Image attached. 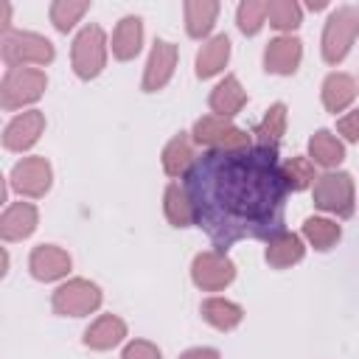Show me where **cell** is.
Returning a JSON list of instances; mask_svg holds the SVG:
<instances>
[{"instance_id":"cell-1","label":"cell","mask_w":359,"mask_h":359,"mask_svg":"<svg viewBox=\"0 0 359 359\" xmlns=\"http://www.w3.org/2000/svg\"><path fill=\"white\" fill-rule=\"evenodd\" d=\"M196 210V224L216 250L241 238H272L283 227L289 188L280 174L278 149L202 151L182 180Z\"/></svg>"},{"instance_id":"cell-2","label":"cell","mask_w":359,"mask_h":359,"mask_svg":"<svg viewBox=\"0 0 359 359\" xmlns=\"http://www.w3.org/2000/svg\"><path fill=\"white\" fill-rule=\"evenodd\" d=\"M191 137L205 151H247L252 149V135L233 123V118L219 115H202L194 121Z\"/></svg>"},{"instance_id":"cell-3","label":"cell","mask_w":359,"mask_h":359,"mask_svg":"<svg viewBox=\"0 0 359 359\" xmlns=\"http://www.w3.org/2000/svg\"><path fill=\"white\" fill-rule=\"evenodd\" d=\"M356 36H359V8L337 6L328 14L323 25V36H320V50H323L325 65H339L351 53Z\"/></svg>"},{"instance_id":"cell-4","label":"cell","mask_w":359,"mask_h":359,"mask_svg":"<svg viewBox=\"0 0 359 359\" xmlns=\"http://www.w3.org/2000/svg\"><path fill=\"white\" fill-rule=\"evenodd\" d=\"M107 53H109V39L104 34L101 25L95 22H87L73 45H70V65H73V73L81 79V81H93L104 73L107 67Z\"/></svg>"},{"instance_id":"cell-5","label":"cell","mask_w":359,"mask_h":359,"mask_svg":"<svg viewBox=\"0 0 359 359\" xmlns=\"http://www.w3.org/2000/svg\"><path fill=\"white\" fill-rule=\"evenodd\" d=\"M314 208L323 213H331L337 219H348L356 210V185L348 171H325L311 185Z\"/></svg>"},{"instance_id":"cell-6","label":"cell","mask_w":359,"mask_h":359,"mask_svg":"<svg viewBox=\"0 0 359 359\" xmlns=\"http://www.w3.org/2000/svg\"><path fill=\"white\" fill-rule=\"evenodd\" d=\"M0 56L6 67H45L53 62L56 48L48 36L34 31H8L0 39Z\"/></svg>"},{"instance_id":"cell-7","label":"cell","mask_w":359,"mask_h":359,"mask_svg":"<svg viewBox=\"0 0 359 359\" xmlns=\"http://www.w3.org/2000/svg\"><path fill=\"white\" fill-rule=\"evenodd\" d=\"M48 76L39 67H6L0 81V107L6 112H17L28 104H36L45 95Z\"/></svg>"},{"instance_id":"cell-8","label":"cell","mask_w":359,"mask_h":359,"mask_svg":"<svg viewBox=\"0 0 359 359\" xmlns=\"http://www.w3.org/2000/svg\"><path fill=\"white\" fill-rule=\"evenodd\" d=\"M101 303H104L101 286L87 278H70V280L59 283L50 294V309L59 317H87V314L98 311Z\"/></svg>"},{"instance_id":"cell-9","label":"cell","mask_w":359,"mask_h":359,"mask_svg":"<svg viewBox=\"0 0 359 359\" xmlns=\"http://www.w3.org/2000/svg\"><path fill=\"white\" fill-rule=\"evenodd\" d=\"M191 280L202 292H222L236 280V264L222 250H202L191 261Z\"/></svg>"},{"instance_id":"cell-10","label":"cell","mask_w":359,"mask_h":359,"mask_svg":"<svg viewBox=\"0 0 359 359\" xmlns=\"http://www.w3.org/2000/svg\"><path fill=\"white\" fill-rule=\"evenodd\" d=\"M53 185V168L42 154L22 157L11 174H8V188L25 199H42Z\"/></svg>"},{"instance_id":"cell-11","label":"cell","mask_w":359,"mask_h":359,"mask_svg":"<svg viewBox=\"0 0 359 359\" xmlns=\"http://www.w3.org/2000/svg\"><path fill=\"white\" fill-rule=\"evenodd\" d=\"M177 59H180V50L174 42L168 39H154L151 50H149V59H146V67H143V93H157L163 90L171 79H174V70H177Z\"/></svg>"},{"instance_id":"cell-12","label":"cell","mask_w":359,"mask_h":359,"mask_svg":"<svg viewBox=\"0 0 359 359\" xmlns=\"http://www.w3.org/2000/svg\"><path fill=\"white\" fill-rule=\"evenodd\" d=\"M303 62V42L294 34H278L264 48V70L272 76H294Z\"/></svg>"},{"instance_id":"cell-13","label":"cell","mask_w":359,"mask_h":359,"mask_svg":"<svg viewBox=\"0 0 359 359\" xmlns=\"http://www.w3.org/2000/svg\"><path fill=\"white\" fill-rule=\"evenodd\" d=\"M70 266H73V258L59 244H39L28 255V272L34 280H42V283H53V280L67 278Z\"/></svg>"},{"instance_id":"cell-14","label":"cell","mask_w":359,"mask_h":359,"mask_svg":"<svg viewBox=\"0 0 359 359\" xmlns=\"http://www.w3.org/2000/svg\"><path fill=\"white\" fill-rule=\"evenodd\" d=\"M45 132V112L39 109H25L14 115L6 129H3V149L6 151H28Z\"/></svg>"},{"instance_id":"cell-15","label":"cell","mask_w":359,"mask_h":359,"mask_svg":"<svg viewBox=\"0 0 359 359\" xmlns=\"http://www.w3.org/2000/svg\"><path fill=\"white\" fill-rule=\"evenodd\" d=\"M39 224V210L34 202H8L0 216V238L6 244L28 238Z\"/></svg>"},{"instance_id":"cell-16","label":"cell","mask_w":359,"mask_h":359,"mask_svg":"<svg viewBox=\"0 0 359 359\" xmlns=\"http://www.w3.org/2000/svg\"><path fill=\"white\" fill-rule=\"evenodd\" d=\"M160 160H163V171H165L171 180H185L188 171L194 168V163L199 160L196 143H194L191 132H177V135L165 143Z\"/></svg>"},{"instance_id":"cell-17","label":"cell","mask_w":359,"mask_h":359,"mask_svg":"<svg viewBox=\"0 0 359 359\" xmlns=\"http://www.w3.org/2000/svg\"><path fill=\"white\" fill-rule=\"evenodd\" d=\"M306 255V241L300 233H292V230H280L275 233L272 238H266V250H264V258L272 269H289L294 264H300Z\"/></svg>"},{"instance_id":"cell-18","label":"cell","mask_w":359,"mask_h":359,"mask_svg":"<svg viewBox=\"0 0 359 359\" xmlns=\"http://www.w3.org/2000/svg\"><path fill=\"white\" fill-rule=\"evenodd\" d=\"M126 334H129V328L118 314H101L84 328L81 342L90 351H112L126 339Z\"/></svg>"},{"instance_id":"cell-19","label":"cell","mask_w":359,"mask_h":359,"mask_svg":"<svg viewBox=\"0 0 359 359\" xmlns=\"http://www.w3.org/2000/svg\"><path fill=\"white\" fill-rule=\"evenodd\" d=\"M356 93H359V84L351 73H342V70H334L325 76L323 87H320V98H323V107L328 112H345L353 101H356Z\"/></svg>"},{"instance_id":"cell-20","label":"cell","mask_w":359,"mask_h":359,"mask_svg":"<svg viewBox=\"0 0 359 359\" xmlns=\"http://www.w3.org/2000/svg\"><path fill=\"white\" fill-rule=\"evenodd\" d=\"M163 213L168 219L171 227H191L196 224V210H194V199L185 188L182 180H171L165 185V194H163Z\"/></svg>"},{"instance_id":"cell-21","label":"cell","mask_w":359,"mask_h":359,"mask_svg":"<svg viewBox=\"0 0 359 359\" xmlns=\"http://www.w3.org/2000/svg\"><path fill=\"white\" fill-rule=\"evenodd\" d=\"M208 107L219 118H236L247 107V90L236 76H224L208 95Z\"/></svg>"},{"instance_id":"cell-22","label":"cell","mask_w":359,"mask_h":359,"mask_svg":"<svg viewBox=\"0 0 359 359\" xmlns=\"http://www.w3.org/2000/svg\"><path fill=\"white\" fill-rule=\"evenodd\" d=\"M109 48H112V56H115L118 62L135 59V56L140 53V48H143V20H140L137 14L121 17L118 25H115V31H112Z\"/></svg>"},{"instance_id":"cell-23","label":"cell","mask_w":359,"mask_h":359,"mask_svg":"<svg viewBox=\"0 0 359 359\" xmlns=\"http://www.w3.org/2000/svg\"><path fill=\"white\" fill-rule=\"evenodd\" d=\"M230 36L227 34H216L210 36L199 50H196V62H194V70H196V79H213L219 76L227 62H230Z\"/></svg>"},{"instance_id":"cell-24","label":"cell","mask_w":359,"mask_h":359,"mask_svg":"<svg viewBox=\"0 0 359 359\" xmlns=\"http://www.w3.org/2000/svg\"><path fill=\"white\" fill-rule=\"evenodd\" d=\"M309 160L325 171H337L345 160V143L331 129H317L309 137Z\"/></svg>"},{"instance_id":"cell-25","label":"cell","mask_w":359,"mask_h":359,"mask_svg":"<svg viewBox=\"0 0 359 359\" xmlns=\"http://www.w3.org/2000/svg\"><path fill=\"white\" fill-rule=\"evenodd\" d=\"M199 314L216 331H233L244 320V309L238 303L227 300V297H205L202 306H199Z\"/></svg>"},{"instance_id":"cell-26","label":"cell","mask_w":359,"mask_h":359,"mask_svg":"<svg viewBox=\"0 0 359 359\" xmlns=\"http://www.w3.org/2000/svg\"><path fill=\"white\" fill-rule=\"evenodd\" d=\"M286 123H289V109L283 101H275L264 118L255 123L252 135H255V146H264V149H278V143L283 140L286 135Z\"/></svg>"},{"instance_id":"cell-27","label":"cell","mask_w":359,"mask_h":359,"mask_svg":"<svg viewBox=\"0 0 359 359\" xmlns=\"http://www.w3.org/2000/svg\"><path fill=\"white\" fill-rule=\"evenodd\" d=\"M182 11H185V34L191 39H202L213 31L222 6L216 0H188Z\"/></svg>"},{"instance_id":"cell-28","label":"cell","mask_w":359,"mask_h":359,"mask_svg":"<svg viewBox=\"0 0 359 359\" xmlns=\"http://www.w3.org/2000/svg\"><path fill=\"white\" fill-rule=\"evenodd\" d=\"M300 236H303V241L309 247L325 252V250L337 247V241L342 238V227L328 216H309L303 222V227H300Z\"/></svg>"},{"instance_id":"cell-29","label":"cell","mask_w":359,"mask_h":359,"mask_svg":"<svg viewBox=\"0 0 359 359\" xmlns=\"http://www.w3.org/2000/svg\"><path fill=\"white\" fill-rule=\"evenodd\" d=\"M266 22L280 34H292L303 22V6L297 0H272L266 6Z\"/></svg>"},{"instance_id":"cell-30","label":"cell","mask_w":359,"mask_h":359,"mask_svg":"<svg viewBox=\"0 0 359 359\" xmlns=\"http://www.w3.org/2000/svg\"><path fill=\"white\" fill-rule=\"evenodd\" d=\"M90 6H93L90 0H53L50 8H48V17H50V22H53L56 31L67 34L90 11Z\"/></svg>"},{"instance_id":"cell-31","label":"cell","mask_w":359,"mask_h":359,"mask_svg":"<svg viewBox=\"0 0 359 359\" xmlns=\"http://www.w3.org/2000/svg\"><path fill=\"white\" fill-rule=\"evenodd\" d=\"M280 174H283V182L289 191H306L314 185L317 180V171H314V163L309 160V154H297V157H289L286 163H280Z\"/></svg>"},{"instance_id":"cell-32","label":"cell","mask_w":359,"mask_h":359,"mask_svg":"<svg viewBox=\"0 0 359 359\" xmlns=\"http://www.w3.org/2000/svg\"><path fill=\"white\" fill-rule=\"evenodd\" d=\"M266 0H244L236 8V25L244 36H255L266 25Z\"/></svg>"},{"instance_id":"cell-33","label":"cell","mask_w":359,"mask_h":359,"mask_svg":"<svg viewBox=\"0 0 359 359\" xmlns=\"http://www.w3.org/2000/svg\"><path fill=\"white\" fill-rule=\"evenodd\" d=\"M121 359H163V351L149 339H132L123 345Z\"/></svg>"},{"instance_id":"cell-34","label":"cell","mask_w":359,"mask_h":359,"mask_svg":"<svg viewBox=\"0 0 359 359\" xmlns=\"http://www.w3.org/2000/svg\"><path fill=\"white\" fill-rule=\"evenodd\" d=\"M337 132L342 140L348 143H359V107L345 112L342 118H337Z\"/></svg>"},{"instance_id":"cell-35","label":"cell","mask_w":359,"mask_h":359,"mask_svg":"<svg viewBox=\"0 0 359 359\" xmlns=\"http://www.w3.org/2000/svg\"><path fill=\"white\" fill-rule=\"evenodd\" d=\"M180 359H222V353H219L216 348L199 345V348H188V351H182Z\"/></svg>"},{"instance_id":"cell-36","label":"cell","mask_w":359,"mask_h":359,"mask_svg":"<svg viewBox=\"0 0 359 359\" xmlns=\"http://www.w3.org/2000/svg\"><path fill=\"white\" fill-rule=\"evenodd\" d=\"M325 6H328L325 0H309V3H306L309 11H320V8H325Z\"/></svg>"}]
</instances>
